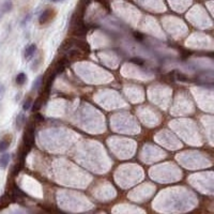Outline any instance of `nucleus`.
<instances>
[{
	"instance_id": "nucleus-7",
	"label": "nucleus",
	"mask_w": 214,
	"mask_h": 214,
	"mask_svg": "<svg viewBox=\"0 0 214 214\" xmlns=\"http://www.w3.org/2000/svg\"><path fill=\"white\" fill-rule=\"evenodd\" d=\"M26 79H27V78H26V75L24 73H19V74L16 76V78H15V82H16L17 85L22 86L26 83Z\"/></svg>"
},
{
	"instance_id": "nucleus-11",
	"label": "nucleus",
	"mask_w": 214,
	"mask_h": 214,
	"mask_svg": "<svg viewBox=\"0 0 214 214\" xmlns=\"http://www.w3.org/2000/svg\"><path fill=\"white\" fill-rule=\"evenodd\" d=\"M131 61L133 62V63L138 64V66H142V64L145 63V61H143L142 58H133Z\"/></svg>"
},
{
	"instance_id": "nucleus-15",
	"label": "nucleus",
	"mask_w": 214,
	"mask_h": 214,
	"mask_svg": "<svg viewBox=\"0 0 214 214\" xmlns=\"http://www.w3.org/2000/svg\"><path fill=\"white\" fill-rule=\"evenodd\" d=\"M51 1H54V2H59V1H64V0H51Z\"/></svg>"
},
{
	"instance_id": "nucleus-1",
	"label": "nucleus",
	"mask_w": 214,
	"mask_h": 214,
	"mask_svg": "<svg viewBox=\"0 0 214 214\" xmlns=\"http://www.w3.org/2000/svg\"><path fill=\"white\" fill-rule=\"evenodd\" d=\"M24 142L25 147H27L28 150H30L31 147L35 145V126H33V124H29L26 129L24 135Z\"/></svg>"
},
{
	"instance_id": "nucleus-9",
	"label": "nucleus",
	"mask_w": 214,
	"mask_h": 214,
	"mask_svg": "<svg viewBox=\"0 0 214 214\" xmlns=\"http://www.w3.org/2000/svg\"><path fill=\"white\" fill-rule=\"evenodd\" d=\"M41 106H42V100L41 99H38V100L35 102V105L32 107V111H38L39 109L41 108Z\"/></svg>"
},
{
	"instance_id": "nucleus-2",
	"label": "nucleus",
	"mask_w": 214,
	"mask_h": 214,
	"mask_svg": "<svg viewBox=\"0 0 214 214\" xmlns=\"http://www.w3.org/2000/svg\"><path fill=\"white\" fill-rule=\"evenodd\" d=\"M51 18H53V11L51 9H47L42 12V14L40 15V18H39V22H40L41 25H45L47 24Z\"/></svg>"
},
{
	"instance_id": "nucleus-10",
	"label": "nucleus",
	"mask_w": 214,
	"mask_h": 214,
	"mask_svg": "<svg viewBox=\"0 0 214 214\" xmlns=\"http://www.w3.org/2000/svg\"><path fill=\"white\" fill-rule=\"evenodd\" d=\"M31 102H32V100H31L30 98H28L27 100L25 101L24 105H23V109H24V110H28V109L30 108V106H31Z\"/></svg>"
},
{
	"instance_id": "nucleus-14",
	"label": "nucleus",
	"mask_w": 214,
	"mask_h": 214,
	"mask_svg": "<svg viewBox=\"0 0 214 214\" xmlns=\"http://www.w3.org/2000/svg\"><path fill=\"white\" fill-rule=\"evenodd\" d=\"M135 38L138 40H142V35H140V33H135Z\"/></svg>"
},
{
	"instance_id": "nucleus-4",
	"label": "nucleus",
	"mask_w": 214,
	"mask_h": 214,
	"mask_svg": "<svg viewBox=\"0 0 214 214\" xmlns=\"http://www.w3.org/2000/svg\"><path fill=\"white\" fill-rule=\"evenodd\" d=\"M36 51V45L35 44H31V45L28 46L27 48H26L25 51V58L26 60H30L31 58H32V56L35 55Z\"/></svg>"
},
{
	"instance_id": "nucleus-8",
	"label": "nucleus",
	"mask_w": 214,
	"mask_h": 214,
	"mask_svg": "<svg viewBox=\"0 0 214 214\" xmlns=\"http://www.w3.org/2000/svg\"><path fill=\"white\" fill-rule=\"evenodd\" d=\"M25 120H26V118H25V116H24V114H19L17 116V119H16V125H17V127L18 129H20V127L23 126V125L25 124Z\"/></svg>"
},
{
	"instance_id": "nucleus-12",
	"label": "nucleus",
	"mask_w": 214,
	"mask_h": 214,
	"mask_svg": "<svg viewBox=\"0 0 214 214\" xmlns=\"http://www.w3.org/2000/svg\"><path fill=\"white\" fill-rule=\"evenodd\" d=\"M40 85H41V78H38L35 82V83H33V89H38L40 87Z\"/></svg>"
},
{
	"instance_id": "nucleus-3",
	"label": "nucleus",
	"mask_w": 214,
	"mask_h": 214,
	"mask_svg": "<svg viewBox=\"0 0 214 214\" xmlns=\"http://www.w3.org/2000/svg\"><path fill=\"white\" fill-rule=\"evenodd\" d=\"M10 143H11V136L7 135L0 140V152H4L8 148H9Z\"/></svg>"
},
{
	"instance_id": "nucleus-5",
	"label": "nucleus",
	"mask_w": 214,
	"mask_h": 214,
	"mask_svg": "<svg viewBox=\"0 0 214 214\" xmlns=\"http://www.w3.org/2000/svg\"><path fill=\"white\" fill-rule=\"evenodd\" d=\"M10 162V154L9 153H3L0 156V168H6Z\"/></svg>"
},
{
	"instance_id": "nucleus-6",
	"label": "nucleus",
	"mask_w": 214,
	"mask_h": 214,
	"mask_svg": "<svg viewBox=\"0 0 214 214\" xmlns=\"http://www.w3.org/2000/svg\"><path fill=\"white\" fill-rule=\"evenodd\" d=\"M11 9H12V1L11 0H6V1L2 3L1 8H0V11L2 13H6V12L11 11Z\"/></svg>"
},
{
	"instance_id": "nucleus-13",
	"label": "nucleus",
	"mask_w": 214,
	"mask_h": 214,
	"mask_svg": "<svg viewBox=\"0 0 214 214\" xmlns=\"http://www.w3.org/2000/svg\"><path fill=\"white\" fill-rule=\"evenodd\" d=\"M36 119L39 120V121H44V117L43 116H41V115H36Z\"/></svg>"
}]
</instances>
